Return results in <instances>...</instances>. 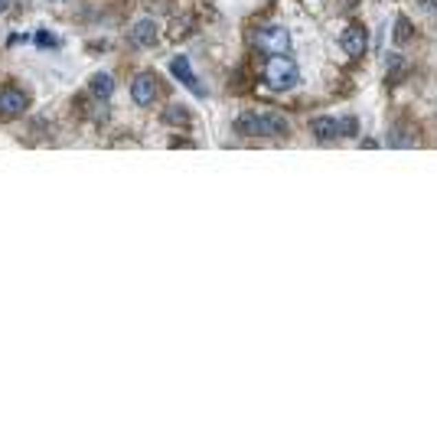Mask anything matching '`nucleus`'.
I'll list each match as a JSON object with an SVG mask.
<instances>
[{
    "label": "nucleus",
    "mask_w": 437,
    "mask_h": 434,
    "mask_svg": "<svg viewBox=\"0 0 437 434\" xmlns=\"http://www.w3.org/2000/svg\"><path fill=\"white\" fill-rule=\"evenodd\" d=\"M238 131L248 137H277L288 131V124H284V118L281 114H258V112H248L238 118Z\"/></svg>",
    "instance_id": "obj_1"
},
{
    "label": "nucleus",
    "mask_w": 437,
    "mask_h": 434,
    "mask_svg": "<svg viewBox=\"0 0 437 434\" xmlns=\"http://www.w3.org/2000/svg\"><path fill=\"white\" fill-rule=\"evenodd\" d=\"M297 62L284 59V56H271V62L264 65V85H271L275 92H288L297 85Z\"/></svg>",
    "instance_id": "obj_2"
},
{
    "label": "nucleus",
    "mask_w": 437,
    "mask_h": 434,
    "mask_svg": "<svg viewBox=\"0 0 437 434\" xmlns=\"http://www.w3.org/2000/svg\"><path fill=\"white\" fill-rule=\"evenodd\" d=\"M255 46L268 56H284L290 50V30L288 26H264L255 33Z\"/></svg>",
    "instance_id": "obj_3"
},
{
    "label": "nucleus",
    "mask_w": 437,
    "mask_h": 434,
    "mask_svg": "<svg viewBox=\"0 0 437 434\" xmlns=\"http://www.w3.org/2000/svg\"><path fill=\"white\" fill-rule=\"evenodd\" d=\"M30 108V99H26L20 88H3L0 92V114L3 118H17V114H23Z\"/></svg>",
    "instance_id": "obj_4"
},
{
    "label": "nucleus",
    "mask_w": 437,
    "mask_h": 434,
    "mask_svg": "<svg viewBox=\"0 0 437 434\" xmlns=\"http://www.w3.org/2000/svg\"><path fill=\"white\" fill-rule=\"evenodd\" d=\"M170 72H173L176 79H180V82H183L186 88H193V92H196L200 99H206V85H202L200 79H196V72L189 69V59H186V56H176V59L170 62Z\"/></svg>",
    "instance_id": "obj_5"
},
{
    "label": "nucleus",
    "mask_w": 437,
    "mask_h": 434,
    "mask_svg": "<svg viewBox=\"0 0 437 434\" xmlns=\"http://www.w3.org/2000/svg\"><path fill=\"white\" fill-rule=\"evenodd\" d=\"M131 99L138 101V105H150V101L157 99V79L150 72L134 75V82H131Z\"/></svg>",
    "instance_id": "obj_6"
},
{
    "label": "nucleus",
    "mask_w": 437,
    "mask_h": 434,
    "mask_svg": "<svg viewBox=\"0 0 437 434\" xmlns=\"http://www.w3.org/2000/svg\"><path fill=\"white\" fill-rule=\"evenodd\" d=\"M127 43L131 46H153L157 43V23L147 20V17H140L138 23L127 30Z\"/></svg>",
    "instance_id": "obj_7"
},
{
    "label": "nucleus",
    "mask_w": 437,
    "mask_h": 434,
    "mask_svg": "<svg viewBox=\"0 0 437 434\" xmlns=\"http://www.w3.org/2000/svg\"><path fill=\"white\" fill-rule=\"evenodd\" d=\"M88 95H95L98 101L111 99V95H114V75H108V72H95L92 79H88Z\"/></svg>",
    "instance_id": "obj_8"
},
{
    "label": "nucleus",
    "mask_w": 437,
    "mask_h": 434,
    "mask_svg": "<svg viewBox=\"0 0 437 434\" xmlns=\"http://www.w3.org/2000/svg\"><path fill=\"white\" fill-rule=\"evenodd\" d=\"M365 43H369V37H365V30H363V26H350V30L343 33V50L350 52L352 59H356V56H363V52H365Z\"/></svg>",
    "instance_id": "obj_9"
},
{
    "label": "nucleus",
    "mask_w": 437,
    "mask_h": 434,
    "mask_svg": "<svg viewBox=\"0 0 437 434\" xmlns=\"http://www.w3.org/2000/svg\"><path fill=\"white\" fill-rule=\"evenodd\" d=\"M310 131L317 141H337L339 137V121L337 118H313Z\"/></svg>",
    "instance_id": "obj_10"
},
{
    "label": "nucleus",
    "mask_w": 437,
    "mask_h": 434,
    "mask_svg": "<svg viewBox=\"0 0 437 434\" xmlns=\"http://www.w3.org/2000/svg\"><path fill=\"white\" fill-rule=\"evenodd\" d=\"M163 121L176 124V127H183V124H189V114H186V108L173 105V108H167V112H163Z\"/></svg>",
    "instance_id": "obj_11"
},
{
    "label": "nucleus",
    "mask_w": 437,
    "mask_h": 434,
    "mask_svg": "<svg viewBox=\"0 0 437 434\" xmlns=\"http://www.w3.org/2000/svg\"><path fill=\"white\" fill-rule=\"evenodd\" d=\"M359 134V121L356 118H339V137H356Z\"/></svg>",
    "instance_id": "obj_12"
},
{
    "label": "nucleus",
    "mask_w": 437,
    "mask_h": 434,
    "mask_svg": "<svg viewBox=\"0 0 437 434\" xmlns=\"http://www.w3.org/2000/svg\"><path fill=\"white\" fill-rule=\"evenodd\" d=\"M33 39H36L43 50H52V46H56V37H52V33H46V30H39V33H36Z\"/></svg>",
    "instance_id": "obj_13"
},
{
    "label": "nucleus",
    "mask_w": 437,
    "mask_h": 434,
    "mask_svg": "<svg viewBox=\"0 0 437 434\" xmlns=\"http://www.w3.org/2000/svg\"><path fill=\"white\" fill-rule=\"evenodd\" d=\"M412 37V23H408V20H398V26H395V39H408Z\"/></svg>",
    "instance_id": "obj_14"
},
{
    "label": "nucleus",
    "mask_w": 437,
    "mask_h": 434,
    "mask_svg": "<svg viewBox=\"0 0 437 434\" xmlns=\"http://www.w3.org/2000/svg\"><path fill=\"white\" fill-rule=\"evenodd\" d=\"M418 7L427 13H437V0H418Z\"/></svg>",
    "instance_id": "obj_15"
},
{
    "label": "nucleus",
    "mask_w": 437,
    "mask_h": 434,
    "mask_svg": "<svg viewBox=\"0 0 437 434\" xmlns=\"http://www.w3.org/2000/svg\"><path fill=\"white\" fill-rule=\"evenodd\" d=\"M7 7H10V0H0V13L7 10Z\"/></svg>",
    "instance_id": "obj_16"
}]
</instances>
